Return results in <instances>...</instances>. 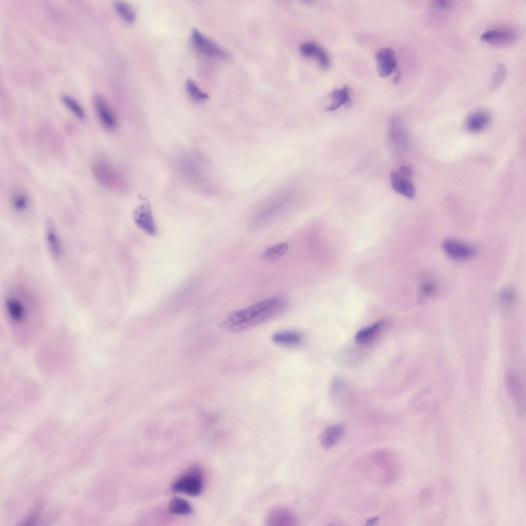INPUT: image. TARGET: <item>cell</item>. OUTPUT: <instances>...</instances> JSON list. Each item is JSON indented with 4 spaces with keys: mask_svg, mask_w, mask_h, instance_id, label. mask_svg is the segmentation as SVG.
Returning a JSON list of instances; mask_svg holds the SVG:
<instances>
[{
    "mask_svg": "<svg viewBox=\"0 0 526 526\" xmlns=\"http://www.w3.org/2000/svg\"><path fill=\"white\" fill-rule=\"evenodd\" d=\"M5 308L9 318L15 324L20 326L26 323L27 309L24 303L15 296H9L5 300Z\"/></svg>",
    "mask_w": 526,
    "mask_h": 526,
    "instance_id": "13",
    "label": "cell"
},
{
    "mask_svg": "<svg viewBox=\"0 0 526 526\" xmlns=\"http://www.w3.org/2000/svg\"><path fill=\"white\" fill-rule=\"evenodd\" d=\"M519 37L517 29L509 26L500 27L490 29L480 36L481 40L490 45L504 47L516 42Z\"/></svg>",
    "mask_w": 526,
    "mask_h": 526,
    "instance_id": "6",
    "label": "cell"
},
{
    "mask_svg": "<svg viewBox=\"0 0 526 526\" xmlns=\"http://www.w3.org/2000/svg\"><path fill=\"white\" fill-rule=\"evenodd\" d=\"M413 172L407 165H401L398 170L390 174L391 184L397 193L408 198H413L416 194L415 186L411 181Z\"/></svg>",
    "mask_w": 526,
    "mask_h": 526,
    "instance_id": "5",
    "label": "cell"
},
{
    "mask_svg": "<svg viewBox=\"0 0 526 526\" xmlns=\"http://www.w3.org/2000/svg\"><path fill=\"white\" fill-rule=\"evenodd\" d=\"M115 9L120 17L126 22L132 23L136 19V14L133 8L124 2L117 1L115 4Z\"/></svg>",
    "mask_w": 526,
    "mask_h": 526,
    "instance_id": "25",
    "label": "cell"
},
{
    "mask_svg": "<svg viewBox=\"0 0 526 526\" xmlns=\"http://www.w3.org/2000/svg\"><path fill=\"white\" fill-rule=\"evenodd\" d=\"M300 53L306 57H314L319 65L324 69H327L330 65L328 54L323 48L313 41L303 42L299 47Z\"/></svg>",
    "mask_w": 526,
    "mask_h": 526,
    "instance_id": "14",
    "label": "cell"
},
{
    "mask_svg": "<svg viewBox=\"0 0 526 526\" xmlns=\"http://www.w3.org/2000/svg\"><path fill=\"white\" fill-rule=\"evenodd\" d=\"M442 248L449 257L457 260L469 259L475 253V250L472 246L453 238L444 240L442 243Z\"/></svg>",
    "mask_w": 526,
    "mask_h": 526,
    "instance_id": "10",
    "label": "cell"
},
{
    "mask_svg": "<svg viewBox=\"0 0 526 526\" xmlns=\"http://www.w3.org/2000/svg\"><path fill=\"white\" fill-rule=\"evenodd\" d=\"M168 509L172 513L178 515H188L192 511L187 501L179 497H175L171 500Z\"/></svg>",
    "mask_w": 526,
    "mask_h": 526,
    "instance_id": "23",
    "label": "cell"
},
{
    "mask_svg": "<svg viewBox=\"0 0 526 526\" xmlns=\"http://www.w3.org/2000/svg\"><path fill=\"white\" fill-rule=\"evenodd\" d=\"M420 291L422 296L431 297L434 296L437 291V285L431 279H425L421 284Z\"/></svg>",
    "mask_w": 526,
    "mask_h": 526,
    "instance_id": "28",
    "label": "cell"
},
{
    "mask_svg": "<svg viewBox=\"0 0 526 526\" xmlns=\"http://www.w3.org/2000/svg\"><path fill=\"white\" fill-rule=\"evenodd\" d=\"M491 121V116L487 111L479 110L474 111L467 117L466 128L471 133H480L487 127Z\"/></svg>",
    "mask_w": 526,
    "mask_h": 526,
    "instance_id": "15",
    "label": "cell"
},
{
    "mask_svg": "<svg viewBox=\"0 0 526 526\" xmlns=\"http://www.w3.org/2000/svg\"><path fill=\"white\" fill-rule=\"evenodd\" d=\"M333 100L332 103L327 108L328 111H333L341 106L349 108L352 105V100L350 95V89L347 86L333 90L330 94Z\"/></svg>",
    "mask_w": 526,
    "mask_h": 526,
    "instance_id": "17",
    "label": "cell"
},
{
    "mask_svg": "<svg viewBox=\"0 0 526 526\" xmlns=\"http://www.w3.org/2000/svg\"><path fill=\"white\" fill-rule=\"evenodd\" d=\"M383 325L384 322L380 321L368 328L360 330L355 336L356 342L362 344L370 342L379 333Z\"/></svg>",
    "mask_w": 526,
    "mask_h": 526,
    "instance_id": "19",
    "label": "cell"
},
{
    "mask_svg": "<svg viewBox=\"0 0 526 526\" xmlns=\"http://www.w3.org/2000/svg\"><path fill=\"white\" fill-rule=\"evenodd\" d=\"M288 305L286 297L273 296L232 313L221 325L232 333L243 331L278 316L287 309Z\"/></svg>",
    "mask_w": 526,
    "mask_h": 526,
    "instance_id": "1",
    "label": "cell"
},
{
    "mask_svg": "<svg viewBox=\"0 0 526 526\" xmlns=\"http://www.w3.org/2000/svg\"><path fill=\"white\" fill-rule=\"evenodd\" d=\"M46 239L50 251L54 256L60 254L61 243L55 227L51 221H49L46 228Z\"/></svg>",
    "mask_w": 526,
    "mask_h": 526,
    "instance_id": "20",
    "label": "cell"
},
{
    "mask_svg": "<svg viewBox=\"0 0 526 526\" xmlns=\"http://www.w3.org/2000/svg\"><path fill=\"white\" fill-rule=\"evenodd\" d=\"M192 40L195 48L204 55L224 59L229 57L223 48L196 28L192 30Z\"/></svg>",
    "mask_w": 526,
    "mask_h": 526,
    "instance_id": "8",
    "label": "cell"
},
{
    "mask_svg": "<svg viewBox=\"0 0 526 526\" xmlns=\"http://www.w3.org/2000/svg\"><path fill=\"white\" fill-rule=\"evenodd\" d=\"M388 139L390 144L397 151L406 148L408 143V133L403 121L398 117L391 119L388 128Z\"/></svg>",
    "mask_w": 526,
    "mask_h": 526,
    "instance_id": "9",
    "label": "cell"
},
{
    "mask_svg": "<svg viewBox=\"0 0 526 526\" xmlns=\"http://www.w3.org/2000/svg\"><path fill=\"white\" fill-rule=\"evenodd\" d=\"M268 522L274 525H279V522H291L292 521L291 516L289 512L283 510L272 511L269 515Z\"/></svg>",
    "mask_w": 526,
    "mask_h": 526,
    "instance_id": "27",
    "label": "cell"
},
{
    "mask_svg": "<svg viewBox=\"0 0 526 526\" xmlns=\"http://www.w3.org/2000/svg\"><path fill=\"white\" fill-rule=\"evenodd\" d=\"M12 204L14 208L17 211H24L28 207V197L24 193H17L13 198Z\"/></svg>",
    "mask_w": 526,
    "mask_h": 526,
    "instance_id": "30",
    "label": "cell"
},
{
    "mask_svg": "<svg viewBox=\"0 0 526 526\" xmlns=\"http://www.w3.org/2000/svg\"><path fill=\"white\" fill-rule=\"evenodd\" d=\"M345 430L344 425L338 424L327 427L321 436V442L325 448H329L338 442Z\"/></svg>",
    "mask_w": 526,
    "mask_h": 526,
    "instance_id": "16",
    "label": "cell"
},
{
    "mask_svg": "<svg viewBox=\"0 0 526 526\" xmlns=\"http://www.w3.org/2000/svg\"><path fill=\"white\" fill-rule=\"evenodd\" d=\"M94 105L96 113L102 124L107 129L113 130L116 128V118L103 97L100 95H95Z\"/></svg>",
    "mask_w": 526,
    "mask_h": 526,
    "instance_id": "12",
    "label": "cell"
},
{
    "mask_svg": "<svg viewBox=\"0 0 526 526\" xmlns=\"http://www.w3.org/2000/svg\"><path fill=\"white\" fill-rule=\"evenodd\" d=\"M203 486V480L201 471L197 467H193L176 479L172 484L171 489L174 492L197 496L202 492Z\"/></svg>",
    "mask_w": 526,
    "mask_h": 526,
    "instance_id": "4",
    "label": "cell"
},
{
    "mask_svg": "<svg viewBox=\"0 0 526 526\" xmlns=\"http://www.w3.org/2000/svg\"><path fill=\"white\" fill-rule=\"evenodd\" d=\"M515 291L511 288L506 287L502 289L499 294V299L500 303L506 306H509L514 303L516 300Z\"/></svg>",
    "mask_w": 526,
    "mask_h": 526,
    "instance_id": "29",
    "label": "cell"
},
{
    "mask_svg": "<svg viewBox=\"0 0 526 526\" xmlns=\"http://www.w3.org/2000/svg\"><path fill=\"white\" fill-rule=\"evenodd\" d=\"M141 202L133 211V217L137 226L151 236L157 234V228L154 219L149 201L144 196H140Z\"/></svg>",
    "mask_w": 526,
    "mask_h": 526,
    "instance_id": "7",
    "label": "cell"
},
{
    "mask_svg": "<svg viewBox=\"0 0 526 526\" xmlns=\"http://www.w3.org/2000/svg\"><path fill=\"white\" fill-rule=\"evenodd\" d=\"M432 3L435 7L441 9H448L453 6V1L449 0H435Z\"/></svg>",
    "mask_w": 526,
    "mask_h": 526,
    "instance_id": "31",
    "label": "cell"
},
{
    "mask_svg": "<svg viewBox=\"0 0 526 526\" xmlns=\"http://www.w3.org/2000/svg\"><path fill=\"white\" fill-rule=\"evenodd\" d=\"M378 520V517H375L372 518L368 519L367 521L366 525H373L375 524Z\"/></svg>",
    "mask_w": 526,
    "mask_h": 526,
    "instance_id": "32",
    "label": "cell"
},
{
    "mask_svg": "<svg viewBox=\"0 0 526 526\" xmlns=\"http://www.w3.org/2000/svg\"><path fill=\"white\" fill-rule=\"evenodd\" d=\"M303 335L294 330H282L275 332L272 340L275 343L285 346H296L301 343Z\"/></svg>",
    "mask_w": 526,
    "mask_h": 526,
    "instance_id": "18",
    "label": "cell"
},
{
    "mask_svg": "<svg viewBox=\"0 0 526 526\" xmlns=\"http://www.w3.org/2000/svg\"><path fill=\"white\" fill-rule=\"evenodd\" d=\"M297 197V192L291 187L284 188L271 195L256 208L251 222L252 226L266 224L288 208Z\"/></svg>",
    "mask_w": 526,
    "mask_h": 526,
    "instance_id": "2",
    "label": "cell"
},
{
    "mask_svg": "<svg viewBox=\"0 0 526 526\" xmlns=\"http://www.w3.org/2000/svg\"><path fill=\"white\" fill-rule=\"evenodd\" d=\"M377 71L381 77L389 76L396 69L397 60L394 51L390 48H383L376 53Z\"/></svg>",
    "mask_w": 526,
    "mask_h": 526,
    "instance_id": "11",
    "label": "cell"
},
{
    "mask_svg": "<svg viewBox=\"0 0 526 526\" xmlns=\"http://www.w3.org/2000/svg\"><path fill=\"white\" fill-rule=\"evenodd\" d=\"M61 100L64 105L79 119L84 121L86 116L81 105L72 97L67 95L61 96Z\"/></svg>",
    "mask_w": 526,
    "mask_h": 526,
    "instance_id": "22",
    "label": "cell"
},
{
    "mask_svg": "<svg viewBox=\"0 0 526 526\" xmlns=\"http://www.w3.org/2000/svg\"><path fill=\"white\" fill-rule=\"evenodd\" d=\"M91 171L94 178L102 186L112 190H118L121 186L120 174L107 161L96 159L91 163Z\"/></svg>",
    "mask_w": 526,
    "mask_h": 526,
    "instance_id": "3",
    "label": "cell"
},
{
    "mask_svg": "<svg viewBox=\"0 0 526 526\" xmlns=\"http://www.w3.org/2000/svg\"><path fill=\"white\" fill-rule=\"evenodd\" d=\"M289 246L286 242L273 245L267 249L262 254V258L268 262H274L281 258L287 252Z\"/></svg>",
    "mask_w": 526,
    "mask_h": 526,
    "instance_id": "21",
    "label": "cell"
},
{
    "mask_svg": "<svg viewBox=\"0 0 526 526\" xmlns=\"http://www.w3.org/2000/svg\"><path fill=\"white\" fill-rule=\"evenodd\" d=\"M506 74V66L503 64H498L491 79L489 85L490 89L494 90L500 87L504 81Z\"/></svg>",
    "mask_w": 526,
    "mask_h": 526,
    "instance_id": "24",
    "label": "cell"
},
{
    "mask_svg": "<svg viewBox=\"0 0 526 526\" xmlns=\"http://www.w3.org/2000/svg\"><path fill=\"white\" fill-rule=\"evenodd\" d=\"M185 88L191 97L196 101H203L209 97V94L202 91L192 80L186 81Z\"/></svg>",
    "mask_w": 526,
    "mask_h": 526,
    "instance_id": "26",
    "label": "cell"
}]
</instances>
